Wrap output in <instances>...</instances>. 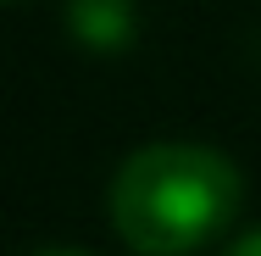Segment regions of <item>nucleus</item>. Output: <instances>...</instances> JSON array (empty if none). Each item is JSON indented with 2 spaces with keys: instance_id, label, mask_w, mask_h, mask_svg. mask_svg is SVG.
I'll use <instances>...</instances> for the list:
<instances>
[{
  "instance_id": "f03ea898",
  "label": "nucleus",
  "mask_w": 261,
  "mask_h": 256,
  "mask_svg": "<svg viewBox=\"0 0 261 256\" xmlns=\"http://www.w3.org/2000/svg\"><path fill=\"white\" fill-rule=\"evenodd\" d=\"M67 28H72V39L84 51L117 56L134 45L139 11H134V0H67Z\"/></svg>"
},
{
  "instance_id": "f257e3e1",
  "label": "nucleus",
  "mask_w": 261,
  "mask_h": 256,
  "mask_svg": "<svg viewBox=\"0 0 261 256\" xmlns=\"http://www.w3.org/2000/svg\"><path fill=\"white\" fill-rule=\"evenodd\" d=\"M111 228L134 256H195L233 228L245 178L233 156L200 139H150L111 178Z\"/></svg>"
},
{
  "instance_id": "20e7f679",
  "label": "nucleus",
  "mask_w": 261,
  "mask_h": 256,
  "mask_svg": "<svg viewBox=\"0 0 261 256\" xmlns=\"http://www.w3.org/2000/svg\"><path fill=\"white\" fill-rule=\"evenodd\" d=\"M34 256H89V251H72V245H50V251H34Z\"/></svg>"
},
{
  "instance_id": "7ed1b4c3",
  "label": "nucleus",
  "mask_w": 261,
  "mask_h": 256,
  "mask_svg": "<svg viewBox=\"0 0 261 256\" xmlns=\"http://www.w3.org/2000/svg\"><path fill=\"white\" fill-rule=\"evenodd\" d=\"M222 256H261V228H250V234H239V240H233V245H228Z\"/></svg>"
}]
</instances>
